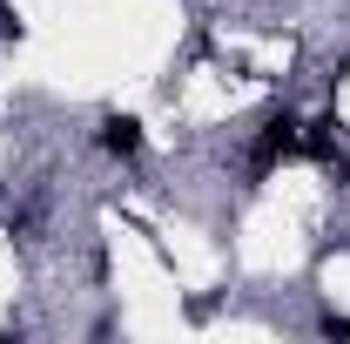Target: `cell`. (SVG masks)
Returning a JSON list of instances; mask_svg holds the SVG:
<instances>
[{
	"mask_svg": "<svg viewBox=\"0 0 350 344\" xmlns=\"http://www.w3.org/2000/svg\"><path fill=\"white\" fill-rule=\"evenodd\" d=\"M297 142H304V135H297V122H290V115H269V129H262V135H256V149H250L256 175H262V169H276L283 156H297Z\"/></svg>",
	"mask_w": 350,
	"mask_h": 344,
	"instance_id": "1",
	"label": "cell"
},
{
	"mask_svg": "<svg viewBox=\"0 0 350 344\" xmlns=\"http://www.w3.org/2000/svg\"><path fill=\"white\" fill-rule=\"evenodd\" d=\"M101 142H108L115 156H135V149H142V122H135V115H108V122H101Z\"/></svg>",
	"mask_w": 350,
	"mask_h": 344,
	"instance_id": "2",
	"label": "cell"
},
{
	"mask_svg": "<svg viewBox=\"0 0 350 344\" xmlns=\"http://www.w3.org/2000/svg\"><path fill=\"white\" fill-rule=\"evenodd\" d=\"M297 149H304V156H317V162H330V156H337V122H330V115H323V122H310Z\"/></svg>",
	"mask_w": 350,
	"mask_h": 344,
	"instance_id": "3",
	"label": "cell"
},
{
	"mask_svg": "<svg viewBox=\"0 0 350 344\" xmlns=\"http://www.w3.org/2000/svg\"><path fill=\"white\" fill-rule=\"evenodd\" d=\"M0 41H21V14H14L7 0H0Z\"/></svg>",
	"mask_w": 350,
	"mask_h": 344,
	"instance_id": "4",
	"label": "cell"
},
{
	"mask_svg": "<svg viewBox=\"0 0 350 344\" xmlns=\"http://www.w3.org/2000/svg\"><path fill=\"white\" fill-rule=\"evenodd\" d=\"M323 331H330V338H350V317H337V310H330V317H323Z\"/></svg>",
	"mask_w": 350,
	"mask_h": 344,
	"instance_id": "5",
	"label": "cell"
}]
</instances>
